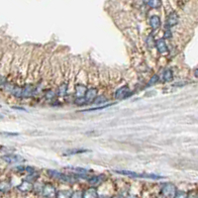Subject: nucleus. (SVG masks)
<instances>
[{"label": "nucleus", "mask_w": 198, "mask_h": 198, "mask_svg": "<svg viewBox=\"0 0 198 198\" xmlns=\"http://www.w3.org/2000/svg\"><path fill=\"white\" fill-rule=\"evenodd\" d=\"M150 1H151V0H144V2H145V3H147V4H148Z\"/></svg>", "instance_id": "obj_32"}, {"label": "nucleus", "mask_w": 198, "mask_h": 198, "mask_svg": "<svg viewBox=\"0 0 198 198\" xmlns=\"http://www.w3.org/2000/svg\"><path fill=\"white\" fill-rule=\"evenodd\" d=\"M108 99L105 97L104 95H100V96H96V98L94 99L93 103L95 105H99V104H103L105 102H107Z\"/></svg>", "instance_id": "obj_17"}, {"label": "nucleus", "mask_w": 198, "mask_h": 198, "mask_svg": "<svg viewBox=\"0 0 198 198\" xmlns=\"http://www.w3.org/2000/svg\"><path fill=\"white\" fill-rule=\"evenodd\" d=\"M151 7H153V8H156V7H159L160 6V4H161V2H160V0H151V1L148 3Z\"/></svg>", "instance_id": "obj_26"}, {"label": "nucleus", "mask_w": 198, "mask_h": 198, "mask_svg": "<svg viewBox=\"0 0 198 198\" xmlns=\"http://www.w3.org/2000/svg\"><path fill=\"white\" fill-rule=\"evenodd\" d=\"M75 172H77L78 175L82 176V175H85L88 174V170L85 169H82V167H75V169H73Z\"/></svg>", "instance_id": "obj_21"}, {"label": "nucleus", "mask_w": 198, "mask_h": 198, "mask_svg": "<svg viewBox=\"0 0 198 198\" xmlns=\"http://www.w3.org/2000/svg\"><path fill=\"white\" fill-rule=\"evenodd\" d=\"M161 193L166 197H175L176 195V187L172 183H165L161 186Z\"/></svg>", "instance_id": "obj_3"}, {"label": "nucleus", "mask_w": 198, "mask_h": 198, "mask_svg": "<svg viewBox=\"0 0 198 198\" xmlns=\"http://www.w3.org/2000/svg\"><path fill=\"white\" fill-rule=\"evenodd\" d=\"M48 174L54 177V178L55 179H59V180H62V181H64V182H73L74 180L73 177L69 176V175H67V174H62V172H59L58 170H53V169H49L48 170Z\"/></svg>", "instance_id": "obj_2"}, {"label": "nucleus", "mask_w": 198, "mask_h": 198, "mask_svg": "<svg viewBox=\"0 0 198 198\" xmlns=\"http://www.w3.org/2000/svg\"><path fill=\"white\" fill-rule=\"evenodd\" d=\"M103 179H104V176L102 174H100V175L92 176L91 178L88 179V182H89V184H91V185H98V184L101 183V182H102Z\"/></svg>", "instance_id": "obj_13"}, {"label": "nucleus", "mask_w": 198, "mask_h": 198, "mask_svg": "<svg viewBox=\"0 0 198 198\" xmlns=\"http://www.w3.org/2000/svg\"><path fill=\"white\" fill-rule=\"evenodd\" d=\"M86 87L82 84H78L75 86V97H82L86 93Z\"/></svg>", "instance_id": "obj_12"}, {"label": "nucleus", "mask_w": 198, "mask_h": 198, "mask_svg": "<svg viewBox=\"0 0 198 198\" xmlns=\"http://www.w3.org/2000/svg\"><path fill=\"white\" fill-rule=\"evenodd\" d=\"M177 23H178V16H177V14L175 12H171L169 15V17H167L165 27L167 29H169L171 27H174Z\"/></svg>", "instance_id": "obj_4"}, {"label": "nucleus", "mask_w": 198, "mask_h": 198, "mask_svg": "<svg viewBox=\"0 0 198 198\" xmlns=\"http://www.w3.org/2000/svg\"><path fill=\"white\" fill-rule=\"evenodd\" d=\"M187 195L185 193H183V192H180V191H177L176 192V195L175 197H186Z\"/></svg>", "instance_id": "obj_29"}, {"label": "nucleus", "mask_w": 198, "mask_h": 198, "mask_svg": "<svg viewBox=\"0 0 198 198\" xmlns=\"http://www.w3.org/2000/svg\"><path fill=\"white\" fill-rule=\"evenodd\" d=\"M156 49H158L160 54H165L167 52V46H166V43L165 42V40L156 41Z\"/></svg>", "instance_id": "obj_10"}, {"label": "nucleus", "mask_w": 198, "mask_h": 198, "mask_svg": "<svg viewBox=\"0 0 198 198\" xmlns=\"http://www.w3.org/2000/svg\"><path fill=\"white\" fill-rule=\"evenodd\" d=\"M194 75H195V77H196L198 78V68L194 70Z\"/></svg>", "instance_id": "obj_31"}, {"label": "nucleus", "mask_w": 198, "mask_h": 198, "mask_svg": "<svg viewBox=\"0 0 198 198\" xmlns=\"http://www.w3.org/2000/svg\"><path fill=\"white\" fill-rule=\"evenodd\" d=\"M150 24H151V27L153 30H156L159 29L161 26V19L159 16H152L150 19Z\"/></svg>", "instance_id": "obj_11"}, {"label": "nucleus", "mask_w": 198, "mask_h": 198, "mask_svg": "<svg viewBox=\"0 0 198 198\" xmlns=\"http://www.w3.org/2000/svg\"><path fill=\"white\" fill-rule=\"evenodd\" d=\"M159 79H160V77H158V75H154V77L151 78L150 82H149V85H153V84H156V82H158V81H159Z\"/></svg>", "instance_id": "obj_27"}, {"label": "nucleus", "mask_w": 198, "mask_h": 198, "mask_svg": "<svg viewBox=\"0 0 198 198\" xmlns=\"http://www.w3.org/2000/svg\"><path fill=\"white\" fill-rule=\"evenodd\" d=\"M147 44H148L149 48H151V49L155 47V46H156V42L154 41L153 36H149L148 37V39H147Z\"/></svg>", "instance_id": "obj_25"}, {"label": "nucleus", "mask_w": 198, "mask_h": 198, "mask_svg": "<svg viewBox=\"0 0 198 198\" xmlns=\"http://www.w3.org/2000/svg\"><path fill=\"white\" fill-rule=\"evenodd\" d=\"M55 97V92L54 91H49V92L47 93V98L48 99H53Z\"/></svg>", "instance_id": "obj_28"}, {"label": "nucleus", "mask_w": 198, "mask_h": 198, "mask_svg": "<svg viewBox=\"0 0 198 198\" xmlns=\"http://www.w3.org/2000/svg\"><path fill=\"white\" fill-rule=\"evenodd\" d=\"M165 38H170V37H171V32L169 31V30H167V31L165 32Z\"/></svg>", "instance_id": "obj_30"}, {"label": "nucleus", "mask_w": 198, "mask_h": 198, "mask_svg": "<svg viewBox=\"0 0 198 198\" xmlns=\"http://www.w3.org/2000/svg\"><path fill=\"white\" fill-rule=\"evenodd\" d=\"M33 90L34 87L32 84H26L23 87V91H22V97L25 98H28V97H31L32 94H33Z\"/></svg>", "instance_id": "obj_9"}, {"label": "nucleus", "mask_w": 198, "mask_h": 198, "mask_svg": "<svg viewBox=\"0 0 198 198\" xmlns=\"http://www.w3.org/2000/svg\"><path fill=\"white\" fill-rule=\"evenodd\" d=\"M116 174H124V175H129L133 177H140V178H152V179H161L164 178V176L156 175V174H139V172H134L130 170H115Z\"/></svg>", "instance_id": "obj_1"}, {"label": "nucleus", "mask_w": 198, "mask_h": 198, "mask_svg": "<svg viewBox=\"0 0 198 198\" xmlns=\"http://www.w3.org/2000/svg\"><path fill=\"white\" fill-rule=\"evenodd\" d=\"M96 95H97V90L95 88H89L86 91V93L84 95V98L86 103H90V102H93L94 99L96 98Z\"/></svg>", "instance_id": "obj_7"}, {"label": "nucleus", "mask_w": 198, "mask_h": 198, "mask_svg": "<svg viewBox=\"0 0 198 198\" xmlns=\"http://www.w3.org/2000/svg\"><path fill=\"white\" fill-rule=\"evenodd\" d=\"M67 91H68V85L65 83H64L59 87L58 94H59V96H64L65 94H67Z\"/></svg>", "instance_id": "obj_19"}, {"label": "nucleus", "mask_w": 198, "mask_h": 198, "mask_svg": "<svg viewBox=\"0 0 198 198\" xmlns=\"http://www.w3.org/2000/svg\"><path fill=\"white\" fill-rule=\"evenodd\" d=\"M43 194L45 196H48V197H53L55 195V186L52 185V184H45L43 186Z\"/></svg>", "instance_id": "obj_8"}, {"label": "nucleus", "mask_w": 198, "mask_h": 198, "mask_svg": "<svg viewBox=\"0 0 198 198\" xmlns=\"http://www.w3.org/2000/svg\"><path fill=\"white\" fill-rule=\"evenodd\" d=\"M113 105V104H107V105H103V106H100V107H94V108H90V109H87L85 111H82V112H89V111H96V110H103L105 108L109 107V106Z\"/></svg>", "instance_id": "obj_23"}, {"label": "nucleus", "mask_w": 198, "mask_h": 198, "mask_svg": "<svg viewBox=\"0 0 198 198\" xmlns=\"http://www.w3.org/2000/svg\"><path fill=\"white\" fill-rule=\"evenodd\" d=\"M18 189L20 191H22V192H28L32 189V184H31V182H28V181H24L22 182L21 184H20L18 186Z\"/></svg>", "instance_id": "obj_15"}, {"label": "nucleus", "mask_w": 198, "mask_h": 198, "mask_svg": "<svg viewBox=\"0 0 198 198\" xmlns=\"http://www.w3.org/2000/svg\"><path fill=\"white\" fill-rule=\"evenodd\" d=\"M10 189V184L9 182H2L1 185H0V190L2 192H6Z\"/></svg>", "instance_id": "obj_24"}, {"label": "nucleus", "mask_w": 198, "mask_h": 198, "mask_svg": "<svg viewBox=\"0 0 198 198\" xmlns=\"http://www.w3.org/2000/svg\"><path fill=\"white\" fill-rule=\"evenodd\" d=\"M22 91H23V88L19 87V86H13L10 92H11L15 97H20V96H22Z\"/></svg>", "instance_id": "obj_16"}, {"label": "nucleus", "mask_w": 198, "mask_h": 198, "mask_svg": "<svg viewBox=\"0 0 198 198\" xmlns=\"http://www.w3.org/2000/svg\"><path fill=\"white\" fill-rule=\"evenodd\" d=\"M72 194H73L72 191L65 190V191H59L57 194V196L58 197H72Z\"/></svg>", "instance_id": "obj_22"}, {"label": "nucleus", "mask_w": 198, "mask_h": 198, "mask_svg": "<svg viewBox=\"0 0 198 198\" xmlns=\"http://www.w3.org/2000/svg\"><path fill=\"white\" fill-rule=\"evenodd\" d=\"M172 77H174V74H172V72H171L170 69L165 70V73H164V79L165 81H171Z\"/></svg>", "instance_id": "obj_20"}, {"label": "nucleus", "mask_w": 198, "mask_h": 198, "mask_svg": "<svg viewBox=\"0 0 198 198\" xmlns=\"http://www.w3.org/2000/svg\"><path fill=\"white\" fill-rule=\"evenodd\" d=\"M85 152H88L87 150H82V149H73V150H69L67 153H64V156H68V155H77V154H82L85 153Z\"/></svg>", "instance_id": "obj_18"}, {"label": "nucleus", "mask_w": 198, "mask_h": 198, "mask_svg": "<svg viewBox=\"0 0 198 198\" xmlns=\"http://www.w3.org/2000/svg\"><path fill=\"white\" fill-rule=\"evenodd\" d=\"M95 197H98V194L95 188H88L83 193V198H95Z\"/></svg>", "instance_id": "obj_14"}, {"label": "nucleus", "mask_w": 198, "mask_h": 198, "mask_svg": "<svg viewBox=\"0 0 198 198\" xmlns=\"http://www.w3.org/2000/svg\"><path fill=\"white\" fill-rule=\"evenodd\" d=\"M128 91H129V87H128V86H127V85L122 86V87H120V88H118L117 90H116L115 97L116 98H119V99L128 97V95L131 94V93H128Z\"/></svg>", "instance_id": "obj_5"}, {"label": "nucleus", "mask_w": 198, "mask_h": 198, "mask_svg": "<svg viewBox=\"0 0 198 198\" xmlns=\"http://www.w3.org/2000/svg\"><path fill=\"white\" fill-rule=\"evenodd\" d=\"M2 159L4 161L9 162V164H15V162H20L24 161L22 156H20L18 155H6V156H3Z\"/></svg>", "instance_id": "obj_6"}]
</instances>
